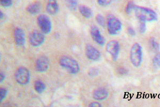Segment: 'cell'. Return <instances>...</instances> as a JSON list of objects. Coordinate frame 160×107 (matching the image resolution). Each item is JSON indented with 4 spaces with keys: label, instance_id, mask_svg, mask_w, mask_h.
Returning <instances> with one entry per match:
<instances>
[{
    "label": "cell",
    "instance_id": "cell-1",
    "mask_svg": "<svg viewBox=\"0 0 160 107\" xmlns=\"http://www.w3.org/2000/svg\"><path fill=\"white\" fill-rule=\"evenodd\" d=\"M135 16L139 21L145 22H152L156 21L158 18L157 13L153 10L148 8L141 6H135Z\"/></svg>",
    "mask_w": 160,
    "mask_h": 107
},
{
    "label": "cell",
    "instance_id": "cell-2",
    "mask_svg": "<svg viewBox=\"0 0 160 107\" xmlns=\"http://www.w3.org/2000/svg\"><path fill=\"white\" fill-rule=\"evenodd\" d=\"M59 64L62 68L72 74L78 73L80 72V67L78 62L71 57L63 56L59 60Z\"/></svg>",
    "mask_w": 160,
    "mask_h": 107
},
{
    "label": "cell",
    "instance_id": "cell-3",
    "mask_svg": "<svg viewBox=\"0 0 160 107\" xmlns=\"http://www.w3.org/2000/svg\"><path fill=\"white\" fill-rule=\"evenodd\" d=\"M143 52L142 45L138 43L133 44L130 51V60L133 67H138L142 65Z\"/></svg>",
    "mask_w": 160,
    "mask_h": 107
},
{
    "label": "cell",
    "instance_id": "cell-4",
    "mask_svg": "<svg viewBox=\"0 0 160 107\" xmlns=\"http://www.w3.org/2000/svg\"><path fill=\"white\" fill-rule=\"evenodd\" d=\"M107 26L108 32L111 35H118L122 30V23L118 18L112 15H110L108 17Z\"/></svg>",
    "mask_w": 160,
    "mask_h": 107
},
{
    "label": "cell",
    "instance_id": "cell-5",
    "mask_svg": "<svg viewBox=\"0 0 160 107\" xmlns=\"http://www.w3.org/2000/svg\"><path fill=\"white\" fill-rule=\"evenodd\" d=\"M15 78L17 83L21 85H26L29 83L30 80V72L28 68L20 67L16 71Z\"/></svg>",
    "mask_w": 160,
    "mask_h": 107
},
{
    "label": "cell",
    "instance_id": "cell-6",
    "mask_svg": "<svg viewBox=\"0 0 160 107\" xmlns=\"http://www.w3.org/2000/svg\"><path fill=\"white\" fill-rule=\"evenodd\" d=\"M37 22L42 33L47 35L52 30V23L49 17L46 15H40L37 19Z\"/></svg>",
    "mask_w": 160,
    "mask_h": 107
},
{
    "label": "cell",
    "instance_id": "cell-7",
    "mask_svg": "<svg viewBox=\"0 0 160 107\" xmlns=\"http://www.w3.org/2000/svg\"><path fill=\"white\" fill-rule=\"evenodd\" d=\"M106 50L114 61L118 59L120 51V45L117 40H111L106 45Z\"/></svg>",
    "mask_w": 160,
    "mask_h": 107
},
{
    "label": "cell",
    "instance_id": "cell-8",
    "mask_svg": "<svg viewBox=\"0 0 160 107\" xmlns=\"http://www.w3.org/2000/svg\"><path fill=\"white\" fill-rule=\"evenodd\" d=\"M45 41V36L44 33L40 31L35 30L29 35V41L31 45L38 47L42 45Z\"/></svg>",
    "mask_w": 160,
    "mask_h": 107
},
{
    "label": "cell",
    "instance_id": "cell-9",
    "mask_svg": "<svg viewBox=\"0 0 160 107\" xmlns=\"http://www.w3.org/2000/svg\"><path fill=\"white\" fill-rule=\"evenodd\" d=\"M50 66V61L46 56H41L37 59L35 63V69L39 72H44L47 71Z\"/></svg>",
    "mask_w": 160,
    "mask_h": 107
},
{
    "label": "cell",
    "instance_id": "cell-10",
    "mask_svg": "<svg viewBox=\"0 0 160 107\" xmlns=\"http://www.w3.org/2000/svg\"><path fill=\"white\" fill-rule=\"evenodd\" d=\"M86 54L89 60L97 61L101 58L100 51L91 45H87L86 47Z\"/></svg>",
    "mask_w": 160,
    "mask_h": 107
},
{
    "label": "cell",
    "instance_id": "cell-11",
    "mask_svg": "<svg viewBox=\"0 0 160 107\" xmlns=\"http://www.w3.org/2000/svg\"><path fill=\"white\" fill-rule=\"evenodd\" d=\"M90 34L93 40L99 45H104L105 44V38L102 35L98 28L95 25L91 26L90 29Z\"/></svg>",
    "mask_w": 160,
    "mask_h": 107
},
{
    "label": "cell",
    "instance_id": "cell-12",
    "mask_svg": "<svg viewBox=\"0 0 160 107\" xmlns=\"http://www.w3.org/2000/svg\"><path fill=\"white\" fill-rule=\"evenodd\" d=\"M15 43L18 46H23L25 44V34L23 29L20 27H17L14 31Z\"/></svg>",
    "mask_w": 160,
    "mask_h": 107
},
{
    "label": "cell",
    "instance_id": "cell-13",
    "mask_svg": "<svg viewBox=\"0 0 160 107\" xmlns=\"http://www.w3.org/2000/svg\"><path fill=\"white\" fill-rule=\"evenodd\" d=\"M109 93L104 87H99L93 93V98L97 101H103L108 98Z\"/></svg>",
    "mask_w": 160,
    "mask_h": 107
},
{
    "label": "cell",
    "instance_id": "cell-14",
    "mask_svg": "<svg viewBox=\"0 0 160 107\" xmlns=\"http://www.w3.org/2000/svg\"><path fill=\"white\" fill-rule=\"evenodd\" d=\"M47 13L51 15H55L59 10V5L56 0H48L46 6Z\"/></svg>",
    "mask_w": 160,
    "mask_h": 107
},
{
    "label": "cell",
    "instance_id": "cell-15",
    "mask_svg": "<svg viewBox=\"0 0 160 107\" xmlns=\"http://www.w3.org/2000/svg\"><path fill=\"white\" fill-rule=\"evenodd\" d=\"M42 9V5L39 2H34L30 4L26 8L28 13L32 15H37Z\"/></svg>",
    "mask_w": 160,
    "mask_h": 107
},
{
    "label": "cell",
    "instance_id": "cell-16",
    "mask_svg": "<svg viewBox=\"0 0 160 107\" xmlns=\"http://www.w3.org/2000/svg\"><path fill=\"white\" fill-rule=\"evenodd\" d=\"M78 10L82 16L86 18H90L93 16L92 10L88 6L80 5L78 7Z\"/></svg>",
    "mask_w": 160,
    "mask_h": 107
},
{
    "label": "cell",
    "instance_id": "cell-17",
    "mask_svg": "<svg viewBox=\"0 0 160 107\" xmlns=\"http://www.w3.org/2000/svg\"><path fill=\"white\" fill-rule=\"evenodd\" d=\"M34 88L35 91L38 94H42L46 90V86L43 82L38 80L35 82Z\"/></svg>",
    "mask_w": 160,
    "mask_h": 107
},
{
    "label": "cell",
    "instance_id": "cell-18",
    "mask_svg": "<svg viewBox=\"0 0 160 107\" xmlns=\"http://www.w3.org/2000/svg\"><path fill=\"white\" fill-rule=\"evenodd\" d=\"M149 44L151 48L155 51H158L160 49V44L154 38H152L149 40Z\"/></svg>",
    "mask_w": 160,
    "mask_h": 107
},
{
    "label": "cell",
    "instance_id": "cell-19",
    "mask_svg": "<svg viewBox=\"0 0 160 107\" xmlns=\"http://www.w3.org/2000/svg\"><path fill=\"white\" fill-rule=\"evenodd\" d=\"M152 65L154 69H158L160 68V52L157 53L152 60Z\"/></svg>",
    "mask_w": 160,
    "mask_h": 107
},
{
    "label": "cell",
    "instance_id": "cell-20",
    "mask_svg": "<svg viewBox=\"0 0 160 107\" xmlns=\"http://www.w3.org/2000/svg\"><path fill=\"white\" fill-rule=\"evenodd\" d=\"M68 7L72 10H76L78 6V0H65Z\"/></svg>",
    "mask_w": 160,
    "mask_h": 107
},
{
    "label": "cell",
    "instance_id": "cell-21",
    "mask_svg": "<svg viewBox=\"0 0 160 107\" xmlns=\"http://www.w3.org/2000/svg\"><path fill=\"white\" fill-rule=\"evenodd\" d=\"M135 6L136 5L133 1H129L128 2L125 9L126 13L128 15H130L132 13V11H134Z\"/></svg>",
    "mask_w": 160,
    "mask_h": 107
},
{
    "label": "cell",
    "instance_id": "cell-22",
    "mask_svg": "<svg viewBox=\"0 0 160 107\" xmlns=\"http://www.w3.org/2000/svg\"><path fill=\"white\" fill-rule=\"evenodd\" d=\"M96 20L97 23L102 27H104L105 26V19L104 17L101 14H98L97 15Z\"/></svg>",
    "mask_w": 160,
    "mask_h": 107
},
{
    "label": "cell",
    "instance_id": "cell-23",
    "mask_svg": "<svg viewBox=\"0 0 160 107\" xmlns=\"http://www.w3.org/2000/svg\"><path fill=\"white\" fill-rule=\"evenodd\" d=\"M147 29V26H146V22H142V21H139V31L141 34H144L145 33Z\"/></svg>",
    "mask_w": 160,
    "mask_h": 107
},
{
    "label": "cell",
    "instance_id": "cell-24",
    "mask_svg": "<svg viewBox=\"0 0 160 107\" xmlns=\"http://www.w3.org/2000/svg\"><path fill=\"white\" fill-rule=\"evenodd\" d=\"M0 2L2 6L5 8L10 7L12 4V0H0Z\"/></svg>",
    "mask_w": 160,
    "mask_h": 107
},
{
    "label": "cell",
    "instance_id": "cell-25",
    "mask_svg": "<svg viewBox=\"0 0 160 107\" xmlns=\"http://www.w3.org/2000/svg\"><path fill=\"white\" fill-rule=\"evenodd\" d=\"M7 95V90L5 88H1L0 89V101L2 102V101L6 98Z\"/></svg>",
    "mask_w": 160,
    "mask_h": 107
},
{
    "label": "cell",
    "instance_id": "cell-26",
    "mask_svg": "<svg viewBox=\"0 0 160 107\" xmlns=\"http://www.w3.org/2000/svg\"><path fill=\"white\" fill-rule=\"evenodd\" d=\"M97 1L100 6L106 7L111 4L112 0H97Z\"/></svg>",
    "mask_w": 160,
    "mask_h": 107
},
{
    "label": "cell",
    "instance_id": "cell-27",
    "mask_svg": "<svg viewBox=\"0 0 160 107\" xmlns=\"http://www.w3.org/2000/svg\"><path fill=\"white\" fill-rule=\"evenodd\" d=\"M90 76L95 77L97 76L99 73L98 69L95 68V67H92L90 69L89 72Z\"/></svg>",
    "mask_w": 160,
    "mask_h": 107
},
{
    "label": "cell",
    "instance_id": "cell-28",
    "mask_svg": "<svg viewBox=\"0 0 160 107\" xmlns=\"http://www.w3.org/2000/svg\"><path fill=\"white\" fill-rule=\"evenodd\" d=\"M118 73L121 76H124L128 73V70L126 67H120L118 69Z\"/></svg>",
    "mask_w": 160,
    "mask_h": 107
},
{
    "label": "cell",
    "instance_id": "cell-29",
    "mask_svg": "<svg viewBox=\"0 0 160 107\" xmlns=\"http://www.w3.org/2000/svg\"><path fill=\"white\" fill-rule=\"evenodd\" d=\"M128 33L130 35V36H135L136 35V32L135 31V29L133 27L129 26L128 28L127 29Z\"/></svg>",
    "mask_w": 160,
    "mask_h": 107
},
{
    "label": "cell",
    "instance_id": "cell-30",
    "mask_svg": "<svg viewBox=\"0 0 160 107\" xmlns=\"http://www.w3.org/2000/svg\"><path fill=\"white\" fill-rule=\"evenodd\" d=\"M102 106V104L98 102H93L89 105V107H100Z\"/></svg>",
    "mask_w": 160,
    "mask_h": 107
},
{
    "label": "cell",
    "instance_id": "cell-31",
    "mask_svg": "<svg viewBox=\"0 0 160 107\" xmlns=\"http://www.w3.org/2000/svg\"><path fill=\"white\" fill-rule=\"evenodd\" d=\"M6 74H4L3 72H1L0 73V82L1 83L3 82L4 79H6Z\"/></svg>",
    "mask_w": 160,
    "mask_h": 107
},
{
    "label": "cell",
    "instance_id": "cell-32",
    "mask_svg": "<svg viewBox=\"0 0 160 107\" xmlns=\"http://www.w3.org/2000/svg\"><path fill=\"white\" fill-rule=\"evenodd\" d=\"M3 13H2V11H0V17H1V19H2V18H3Z\"/></svg>",
    "mask_w": 160,
    "mask_h": 107
}]
</instances>
